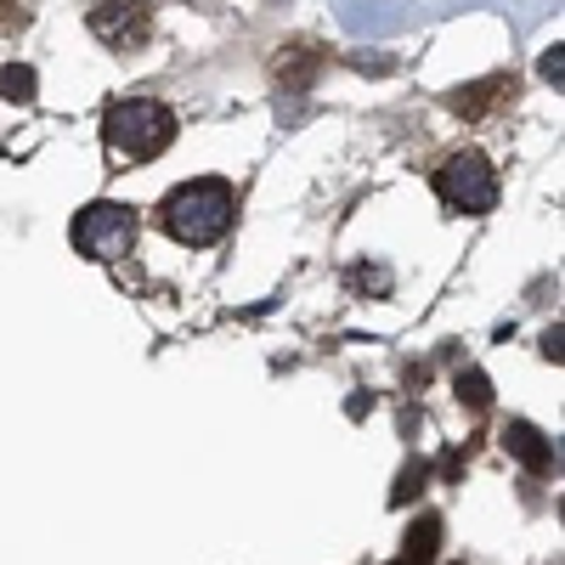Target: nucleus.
<instances>
[{
  "mask_svg": "<svg viewBox=\"0 0 565 565\" xmlns=\"http://www.w3.org/2000/svg\"><path fill=\"white\" fill-rule=\"evenodd\" d=\"M232 215H238V193L221 181V175H199V181H181L175 193L159 204V221L175 244L186 249H210L226 238Z\"/></svg>",
  "mask_w": 565,
  "mask_h": 565,
  "instance_id": "f257e3e1",
  "label": "nucleus"
},
{
  "mask_svg": "<svg viewBox=\"0 0 565 565\" xmlns=\"http://www.w3.org/2000/svg\"><path fill=\"white\" fill-rule=\"evenodd\" d=\"M103 141L119 153V159H159L170 141H175V114L153 97H130V103H114L103 114Z\"/></svg>",
  "mask_w": 565,
  "mask_h": 565,
  "instance_id": "f03ea898",
  "label": "nucleus"
},
{
  "mask_svg": "<svg viewBox=\"0 0 565 565\" xmlns=\"http://www.w3.org/2000/svg\"><path fill=\"white\" fill-rule=\"evenodd\" d=\"M436 193H441V204L458 210V215H487V210L498 204V170H492L487 153L463 148V153H452V159L436 170Z\"/></svg>",
  "mask_w": 565,
  "mask_h": 565,
  "instance_id": "7ed1b4c3",
  "label": "nucleus"
},
{
  "mask_svg": "<svg viewBox=\"0 0 565 565\" xmlns=\"http://www.w3.org/2000/svg\"><path fill=\"white\" fill-rule=\"evenodd\" d=\"M136 244V210L125 204H85L74 215V249L85 260H119Z\"/></svg>",
  "mask_w": 565,
  "mask_h": 565,
  "instance_id": "20e7f679",
  "label": "nucleus"
},
{
  "mask_svg": "<svg viewBox=\"0 0 565 565\" xmlns=\"http://www.w3.org/2000/svg\"><path fill=\"white\" fill-rule=\"evenodd\" d=\"M90 34L114 52H136V45L153 40V12L141 0H97L90 7Z\"/></svg>",
  "mask_w": 565,
  "mask_h": 565,
  "instance_id": "39448f33",
  "label": "nucleus"
},
{
  "mask_svg": "<svg viewBox=\"0 0 565 565\" xmlns=\"http://www.w3.org/2000/svg\"><path fill=\"white\" fill-rule=\"evenodd\" d=\"M503 452L521 458L532 476H548V469H554V441L537 430V424H526V418H509L503 424Z\"/></svg>",
  "mask_w": 565,
  "mask_h": 565,
  "instance_id": "423d86ee",
  "label": "nucleus"
},
{
  "mask_svg": "<svg viewBox=\"0 0 565 565\" xmlns=\"http://www.w3.org/2000/svg\"><path fill=\"white\" fill-rule=\"evenodd\" d=\"M441 548V521H436V514H418V521L407 526V559H418V565H430V554Z\"/></svg>",
  "mask_w": 565,
  "mask_h": 565,
  "instance_id": "0eeeda50",
  "label": "nucleus"
},
{
  "mask_svg": "<svg viewBox=\"0 0 565 565\" xmlns=\"http://www.w3.org/2000/svg\"><path fill=\"white\" fill-rule=\"evenodd\" d=\"M458 402H463V407H476V413L492 407V380H487L481 367H463V373H458Z\"/></svg>",
  "mask_w": 565,
  "mask_h": 565,
  "instance_id": "6e6552de",
  "label": "nucleus"
},
{
  "mask_svg": "<svg viewBox=\"0 0 565 565\" xmlns=\"http://www.w3.org/2000/svg\"><path fill=\"white\" fill-rule=\"evenodd\" d=\"M34 68H23V63H7V68H0V97H7V103H34Z\"/></svg>",
  "mask_w": 565,
  "mask_h": 565,
  "instance_id": "1a4fd4ad",
  "label": "nucleus"
},
{
  "mask_svg": "<svg viewBox=\"0 0 565 565\" xmlns=\"http://www.w3.org/2000/svg\"><path fill=\"white\" fill-rule=\"evenodd\" d=\"M424 487H430V463H407L402 476H396V492H391V503H413Z\"/></svg>",
  "mask_w": 565,
  "mask_h": 565,
  "instance_id": "9d476101",
  "label": "nucleus"
},
{
  "mask_svg": "<svg viewBox=\"0 0 565 565\" xmlns=\"http://www.w3.org/2000/svg\"><path fill=\"white\" fill-rule=\"evenodd\" d=\"M492 90H498L492 79H487V85H476V90H452V97H447V108H452V114H481Z\"/></svg>",
  "mask_w": 565,
  "mask_h": 565,
  "instance_id": "9b49d317",
  "label": "nucleus"
},
{
  "mask_svg": "<svg viewBox=\"0 0 565 565\" xmlns=\"http://www.w3.org/2000/svg\"><path fill=\"white\" fill-rule=\"evenodd\" d=\"M559 68H565V52H559V45H554V52H543V57H537V74H543L548 85H559Z\"/></svg>",
  "mask_w": 565,
  "mask_h": 565,
  "instance_id": "f8f14e48",
  "label": "nucleus"
},
{
  "mask_svg": "<svg viewBox=\"0 0 565 565\" xmlns=\"http://www.w3.org/2000/svg\"><path fill=\"white\" fill-rule=\"evenodd\" d=\"M559 345H565V334H559V322H554L548 334H543V356H548V362H559V356H565Z\"/></svg>",
  "mask_w": 565,
  "mask_h": 565,
  "instance_id": "ddd939ff",
  "label": "nucleus"
},
{
  "mask_svg": "<svg viewBox=\"0 0 565 565\" xmlns=\"http://www.w3.org/2000/svg\"><path fill=\"white\" fill-rule=\"evenodd\" d=\"M356 282H362V289H380V295L391 289V277H385V271H367V266L356 271Z\"/></svg>",
  "mask_w": 565,
  "mask_h": 565,
  "instance_id": "4468645a",
  "label": "nucleus"
},
{
  "mask_svg": "<svg viewBox=\"0 0 565 565\" xmlns=\"http://www.w3.org/2000/svg\"><path fill=\"white\" fill-rule=\"evenodd\" d=\"M441 476H447V481L463 476V452H447V458H441Z\"/></svg>",
  "mask_w": 565,
  "mask_h": 565,
  "instance_id": "2eb2a0df",
  "label": "nucleus"
},
{
  "mask_svg": "<svg viewBox=\"0 0 565 565\" xmlns=\"http://www.w3.org/2000/svg\"><path fill=\"white\" fill-rule=\"evenodd\" d=\"M391 565H418V559H407V554H402V559H391Z\"/></svg>",
  "mask_w": 565,
  "mask_h": 565,
  "instance_id": "dca6fc26",
  "label": "nucleus"
},
{
  "mask_svg": "<svg viewBox=\"0 0 565 565\" xmlns=\"http://www.w3.org/2000/svg\"><path fill=\"white\" fill-rule=\"evenodd\" d=\"M452 565H463V559H452Z\"/></svg>",
  "mask_w": 565,
  "mask_h": 565,
  "instance_id": "f3484780",
  "label": "nucleus"
}]
</instances>
